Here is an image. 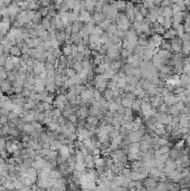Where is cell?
Listing matches in <instances>:
<instances>
[{"instance_id": "6da1fadb", "label": "cell", "mask_w": 190, "mask_h": 191, "mask_svg": "<svg viewBox=\"0 0 190 191\" xmlns=\"http://www.w3.org/2000/svg\"><path fill=\"white\" fill-rule=\"evenodd\" d=\"M157 186H158V181L153 178L147 177L146 179L142 180V187L148 191H153L157 188Z\"/></svg>"}, {"instance_id": "7a4b0ae2", "label": "cell", "mask_w": 190, "mask_h": 191, "mask_svg": "<svg viewBox=\"0 0 190 191\" xmlns=\"http://www.w3.org/2000/svg\"><path fill=\"white\" fill-rule=\"evenodd\" d=\"M105 19H106V18H105L103 12H94L93 18H92V20L94 21L95 24H98V25H101Z\"/></svg>"}, {"instance_id": "3957f363", "label": "cell", "mask_w": 190, "mask_h": 191, "mask_svg": "<svg viewBox=\"0 0 190 191\" xmlns=\"http://www.w3.org/2000/svg\"><path fill=\"white\" fill-rule=\"evenodd\" d=\"M162 27L165 30H169L170 28H172V17H164Z\"/></svg>"}, {"instance_id": "277c9868", "label": "cell", "mask_w": 190, "mask_h": 191, "mask_svg": "<svg viewBox=\"0 0 190 191\" xmlns=\"http://www.w3.org/2000/svg\"><path fill=\"white\" fill-rule=\"evenodd\" d=\"M56 40L61 44H65L66 42V34L65 31H57L56 30Z\"/></svg>"}, {"instance_id": "5b68a950", "label": "cell", "mask_w": 190, "mask_h": 191, "mask_svg": "<svg viewBox=\"0 0 190 191\" xmlns=\"http://www.w3.org/2000/svg\"><path fill=\"white\" fill-rule=\"evenodd\" d=\"M159 48H160V49H162V50H168V51H171V40L163 39Z\"/></svg>"}, {"instance_id": "8992f818", "label": "cell", "mask_w": 190, "mask_h": 191, "mask_svg": "<svg viewBox=\"0 0 190 191\" xmlns=\"http://www.w3.org/2000/svg\"><path fill=\"white\" fill-rule=\"evenodd\" d=\"M10 55L14 56V57H21V49L18 47V46H12L10 48Z\"/></svg>"}, {"instance_id": "52a82bcc", "label": "cell", "mask_w": 190, "mask_h": 191, "mask_svg": "<svg viewBox=\"0 0 190 191\" xmlns=\"http://www.w3.org/2000/svg\"><path fill=\"white\" fill-rule=\"evenodd\" d=\"M62 142L59 141H53L51 143V151H59V149L62 148Z\"/></svg>"}, {"instance_id": "ba28073f", "label": "cell", "mask_w": 190, "mask_h": 191, "mask_svg": "<svg viewBox=\"0 0 190 191\" xmlns=\"http://www.w3.org/2000/svg\"><path fill=\"white\" fill-rule=\"evenodd\" d=\"M38 11H39V14L42 15V17L48 16V7H40Z\"/></svg>"}, {"instance_id": "9c48e42d", "label": "cell", "mask_w": 190, "mask_h": 191, "mask_svg": "<svg viewBox=\"0 0 190 191\" xmlns=\"http://www.w3.org/2000/svg\"><path fill=\"white\" fill-rule=\"evenodd\" d=\"M8 116L7 115H2V116H0V122H1V124L2 125H5V124H7L8 123Z\"/></svg>"}]
</instances>
